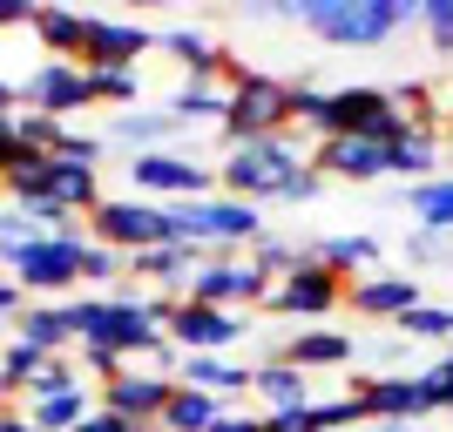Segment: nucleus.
I'll return each instance as SVG.
<instances>
[{
	"mask_svg": "<svg viewBox=\"0 0 453 432\" xmlns=\"http://www.w3.org/2000/svg\"><path fill=\"white\" fill-rule=\"evenodd\" d=\"M217 189L237 203H311L325 189V176L311 170V142L298 129L291 135H257V142H230V155L217 163Z\"/></svg>",
	"mask_w": 453,
	"mask_h": 432,
	"instance_id": "f257e3e1",
	"label": "nucleus"
},
{
	"mask_svg": "<svg viewBox=\"0 0 453 432\" xmlns=\"http://www.w3.org/2000/svg\"><path fill=\"white\" fill-rule=\"evenodd\" d=\"M291 20L325 48H386L419 20V0H291Z\"/></svg>",
	"mask_w": 453,
	"mask_h": 432,
	"instance_id": "f03ea898",
	"label": "nucleus"
},
{
	"mask_svg": "<svg viewBox=\"0 0 453 432\" xmlns=\"http://www.w3.org/2000/svg\"><path fill=\"white\" fill-rule=\"evenodd\" d=\"M230 122L224 142H257V135H291L298 122V81L291 75H265V68H244L230 61Z\"/></svg>",
	"mask_w": 453,
	"mask_h": 432,
	"instance_id": "7ed1b4c3",
	"label": "nucleus"
},
{
	"mask_svg": "<svg viewBox=\"0 0 453 432\" xmlns=\"http://www.w3.org/2000/svg\"><path fill=\"white\" fill-rule=\"evenodd\" d=\"M122 176H129V196H150V203H203V196H217V163H203L189 149L122 155Z\"/></svg>",
	"mask_w": 453,
	"mask_h": 432,
	"instance_id": "20e7f679",
	"label": "nucleus"
},
{
	"mask_svg": "<svg viewBox=\"0 0 453 432\" xmlns=\"http://www.w3.org/2000/svg\"><path fill=\"white\" fill-rule=\"evenodd\" d=\"M332 311H345V277L325 270V263H311V257H304L291 277H278L265 291V304H257V318H278V324H291V331L332 318Z\"/></svg>",
	"mask_w": 453,
	"mask_h": 432,
	"instance_id": "39448f33",
	"label": "nucleus"
},
{
	"mask_svg": "<svg viewBox=\"0 0 453 432\" xmlns=\"http://www.w3.org/2000/svg\"><path fill=\"white\" fill-rule=\"evenodd\" d=\"M0 263L20 291L35 298H75L81 291V244H55V237H35V244H0Z\"/></svg>",
	"mask_w": 453,
	"mask_h": 432,
	"instance_id": "423d86ee",
	"label": "nucleus"
},
{
	"mask_svg": "<svg viewBox=\"0 0 453 432\" xmlns=\"http://www.w3.org/2000/svg\"><path fill=\"white\" fill-rule=\"evenodd\" d=\"M88 244H109L122 257H150L170 244V216L150 196H102V209L88 216Z\"/></svg>",
	"mask_w": 453,
	"mask_h": 432,
	"instance_id": "0eeeda50",
	"label": "nucleus"
},
{
	"mask_svg": "<svg viewBox=\"0 0 453 432\" xmlns=\"http://www.w3.org/2000/svg\"><path fill=\"white\" fill-rule=\"evenodd\" d=\"M163 338L176 345L183 358H230L237 345L250 338V324L237 318V311H217V304H170V318H163Z\"/></svg>",
	"mask_w": 453,
	"mask_h": 432,
	"instance_id": "6e6552de",
	"label": "nucleus"
},
{
	"mask_svg": "<svg viewBox=\"0 0 453 432\" xmlns=\"http://www.w3.org/2000/svg\"><path fill=\"white\" fill-rule=\"evenodd\" d=\"M265 291H271V277L250 263V250L244 257H210L203 270H196V284H189L196 304H217V311H237V318H250V311L265 304Z\"/></svg>",
	"mask_w": 453,
	"mask_h": 432,
	"instance_id": "1a4fd4ad",
	"label": "nucleus"
},
{
	"mask_svg": "<svg viewBox=\"0 0 453 432\" xmlns=\"http://www.w3.org/2000/svg\"><path fill=\"white\" fill-rule=\"evenodd\" d=\"M14 95H20V109L55 115V122H68L75 109H95L88 102V68H81V61H35V68L14 81Z\"/></svg>",
	"mask_w": 453,
	"mask_h": 432,
	"instance_id": "9d476101",
	"label": "nucleus"
},
{
	"mask_svg": "<svg viewBox=\"0 0 453 432\" xmlns=\"http://www.w3.org/2000/svg\"><path fill=\"white\" fill-rule=\"evenodd\" d=\"M278 358H284V365H298L304 378L352 372V365H359V338H352L345 324H298V331H284Z\"/></svg>",
	"mask_w": 453,
	"mask_h": 432,
	"instance_id": "9b49d317",
	"label": "nucleus"
},
{
	"mask_svg": "<svg viewBox=\"0 0 453 432\" xmlns=\"http://www.w3.org/2000/svg\"><path fill=\"white\" fill-rule=\"evenodd\" d=\"M413 304H426V284H419L413 270H372V277L345 284V311H359L365 324H386V331H393Z\"/></svg>",
	"mask_w": 453,
	"mask_h": 432,
	"instance_id": "f8f14e48",
	"label": "nucleus"
},
{
	"mask_svg": "<svg viewBox=\"0 0 453 432\" xmlns=\"http://www.w3.org/2000/svg\"><path fill=\"white\" fill-rule=\"evenodd\" d=\"M150 48H156V27H142V20L88 14V27H81V68H135Z\"/></svg>",
	"mask_w": 453,
	"mask_h": 432,
	"instance_id": "ddd939ff",
	"label": "nucleus"
},
{
	"mask_svg": "<svg viewBox=\"0 0 453 432\" xmlns=\"http://www.w3.org/2000/svg\"><path fill=\"white\" fill-rule=\"evenodd\" d=\"M359 413L365 426L372 419H393V426H419V419H440L419 372H393V378H359Z\"/></svg>",
	"mask_w": 453,
	"mask_h": 432,
	"instance_id": "4468645a",
	"label": "nucleus"
},
{
	"mask_svg": "<svg viewBox=\"0 0 453 432\" xmlns=\"http://www.w3.org/2000/svg\"><path fill=\"white\" fill-rule=\"evenodd\" d=\"M163 109H170V122L176 129H217L224 135V122H230V75H210V81H176L170 88V102H163Z\"/></svg>",
	"mask_w": 453,
	"mask_h": 432,
	"instance_id": "2eb2a0df",
	"label": "nucleus"
},
{
	"mask_svg": "<svg viewBox=\"0 0 453 432\" xmlns=\"http://www.w3.org/2000/svg\"><path fill=\"white\" fill-rule=\"evenodd\" d=\"M311 170L332 176V183H379L386 176V142H372V135H332V142L311 149Z\"/></svg>",
	"mask_w": 453,
	"mask_h": 432,
	"instance_id": "dca6fc26",
	"label": "nucleus"
},
{
	"mask_svg": "<svg viewBox=\"0 0 453 432\" xmlns=\"http://www.w3.org/2000/svg\"><path fill=\"white\" fill-rule=\"evenodd\" d=\"M304 257L325 263V270H339L345 284L372 277V270H386V244L379 237H365V230H345V237H311L304 244Z\"/></svg>",
	"mask_w": 453,
	"mask_h": 432,
	"instance_id": "f3484780",
	"label": "nucleus"
},
{
	"mask_svg": "<svg viewBox=\"0 0 453 432\" xmlns=\"http://www.w3.org/2000/svg\"><path fill=\"white\" fill-rule=\"evenodd\" d=\"M183 142V129L170 122V109H122L109 122V149L122 155H156V149H176Z\"/></svg>",
	"mask_w": 453,
	"mask_h": 432,
	"instance_id": "a211bd4d",
	"label": "nucleus"
},
{
	"mask_svg": "<svg viewBox=\"0 0 453 432\" xmlns=\"http://www.w3.org/2000/svg\"><path fill=\"white\" fill-rule=\"evenodd\" d=\"M250 398H257V413H265V419H278V413H304V405H311V378H304L298 365H284V358H257Z\"/></svg>",
	"mask_w": 453,
	"mask_h": 432,
	"instance_id": "6ab92c4d",
	"label": "nucleus"
},
{
	"mask_svg": "<svg viewBox=\"0 0 453 432\" xmlns=\"http://www.w3.org/2000/svg\"><path fill=\"white\" fill-rule=\"evenodd\" d=\"M41 203L75 209V216H95V209H102V170L68 163V155H48V189H41Z\"/></svg>",
	"mask_w": 453,
	"mask_h": 432,
	"instance_id": "aec40b11",
	"label": "nucleus"
},
{
	"mask_svg": "<svg viewBox=\"0 0 453 432\" xmlns=\"http://www.w3.org/2000/svg\"><path fill=\"white\" fill-rule=\"evenodd\" d=\"M156 48H163V55H170L189 81H210V75H224V68H230V48H217L203 27H163V34H156Z\"/></svg>",
	"mask_w": 453,
	"mask_h": 432,
	"instance_id": "412c9836",
	"label": "nucleus"
},
{
	"mask_svg": "<svg viewBox=\"0 0 453 432\" xmlns=\"http://www.w3.org/2000/svg\"><path fill=\"white\" fill-rule=\"evenodd\" d=\"M250 378H257V365H237V358H183L176 385H196V392H210L217 405H237V398L250 392Z\"/></svg>",
	"mask_w": 453,
	"mask_h": 432,
	"instance_id": "4be33fe9",
	"label": "nucleus"
},
{
	"mask_svg": "<svg viewBox=\"0 0 453 432\" xmlns=\"http://www.w3.org/2000/svg\"><path fill=\"white\" fill-rule=\"evenodd\" d=\"M176 385H163V378H115V385H102V413H122L135 419V426H156L163 419V405H170Z\"/></svg>",
	"mask_w": 453,
	"mask_h": 432,
	"instance_id": "5701e85b",
	"label": "nucleus"
},
{
	"mask_svg": "<svg viewBox=\"0 0 453 432\" xmlns=\"http://www.w3.org/2000/svg\"><path fill=\"white\" fill-rule=\"evenodd\" d=\"M386 176H399L406 189L447 176V142H440V135H399L393 149H386Z\"/></svg>",
	"mask_w": 453,
	"mask_h": 432,
	"instance_id": "b1692460",
	"label": "nucleus"
},
{
	"mask_svg": "<svg viewBox=\"0 0 453 432\" xmlns=\"http://www.w3.org/2000/svg\"><path fill=\"white\" fill-rule=\"evenodd\" d=\"M14 338H27L48 358H75V324H68L61 304H27V311L14 318Z\"/></svg>",
	"mask_w": 453,
	"mask_h": 432,
	"instance_id": "393cba45",
	"label": "nucleus"
},
{
	"mask_svg": "<svg viewBox=\"0 0 453 432\" xmlns=\"http://www.w3.org/2000/svg\"><path fill=\"white\" fill-rule=\"evenodd\" d=\"M81 27H88L81 7H41V14H35L41 55H48V61H81Z\"/></svg>",
	"mask_w": 453,
	"mask_h": 432,
	"instance_id": "a878e982",
	"label": "nucleus"
},
{
	"mask_svg": "<svg viewBox=\"0 0 453 432\" xmlns=\"http://www.w3.org/2000/svg\"><path fill=\"white\" fill-rule=\"evenodd\" d=\"M95 405H102V392H88V385L55 392V398H27V426H41V432H75Z\"/></svg>",
	"mask_w": 453,
	"mask_h": 432,
	"instance_id": "bb28decb",
	"label": "nucleus"
},
{
	"mask_svg": "<svg viewBox=\"0 0 453 432\" xmlns=\"http://www.w3.org/2000/svg\"><path fill=\"white\" fill-rule=\"evenodd\" d=\"M406 216L413 230H434V237H453V176H434V183L406 189Z\"/></svg>",
	"mask_w": 453,
	"mask_h": 432,
	"instance_id": "cd10ccee",
	"label": "nucleus"
},
{
	"mask_svg": "<svg viewBox=\"0 0 453 432\" xmlns=\"http://www.w3.org/2000/svg\"><path fill=\"white\" fill-rule=\"evenodd\" d=\"M224 419V405L210 392H196V385H176L170 392V405H163V419H156V432H210Z\"/></svg>",
	"mask_w": 453,
	"mask_h": 432,
	"instance_id": "c85d7f7f",
	"label": "nucleus"
},
{
	"mask_svg": "<svg viewBox=\"0 0 453 432\" xmlns=\"http://www.w3.org/2000/svg\"><path fill=\"white\" fill-rule=\"evenodd\" d=\"M88 102L95 109H142V75L135 68H88Z\"/></svg>",
	"mask_w": 453,
	"mask_h": 432,
	"instance_id": "c756f323",
	"label": "nucleus"
},
{
	"mask_svg": "<svg viewBox=\"0 0 453 432\" xmlns=\"http://www.w3.org/2000/svg\"><path fill=\"white\" fill-rule=\"evenodd\" d=\"M406 345H426V338H440V345H453V304H413L406 318L393 324Z\"/></svg>",
	"mask_w": 453,
	"mask_h": 432,
	"instance_id": "7c9ffc66",
	"label": "nucleus"
},
{
	"mask_svg": "<svg viewBox=\"0 0 453 432\" xmlns=\"http://www.w3.org/2000/svg\"><path fill=\"white\" fill-rule=\"evenodd\" d=\"M81 284H102V298H109L115 284H129V257L109 244H81Z\"/></svg>",
	"mask_w": 453,
	"mask_h": 432,
	"instance_id": "2f4dec72",
	"label": "nucleus"
},
{
	"mask_svg": "<svg viewBox=\"0 0 453 432\" xmlns=\"http://www.w3.org/2000/svg\"><path fill=\"white\" fill-rule=\"evenodd\" d=\"M41 365H48V352H35L27 338H7V345H0V378H7L14 392H27V385H35Z\"/></svg>",
	"mask_w": 453,
	"mask_h": 432,
	"instance_id": "473e14b6",
	"label": "nucleus"
},
{
	"mask_svg": "<svg viewBox=\"0 0 453 432\" xmlns=\"http://www.w3.org/2000/svg\"><path fill=\"white\" fill-rule=\"evenodd\" d=\"M419 27L434 41V55L453 61V0H419Z\"/></svg>",
	"mask_w": 453,
	"mask_h": 432,
	"instance_id": "72a5a7b5",
	"label": "nucleus"
},
{
	"mask_svg": "<svg viewBox=\"0 0 453 432\" xmlns=\"http://www.w3.org/2000/svg\"><path fill=\"white\" fill-rule=\"evenodd\" d=\"M419 385H426V398H434V413L453 419V352L440 358V365H426V372H419Z\"/></svg>",
	"mask_w": 453,
	"mask_h": 432,
	"instance_id": "f704fd0d",
	"label": "nucleus"
},
{
	"mask_svg": "<svg viewBox=\"0 0 453 432\" xmlns=\"http://www.w3.org/2000/svg\"><path fill=\"white\" fill-rule=\"evenodd\" d=\"M75 432H156V426H135V419H122V413H102V405H95V413L81 419Z\"/></svg>",
	"mask_w": 453,
	"mask_h": 432,
	"instance_id": "c9c22d12",
	"label": "nucleus"
},
{
	"mask_svg": "<svg viewBox=\"0 0 453 432\" xmlns=\"http://www.w3.org/2000/svg\"><path fill=\"white\" fill-rule=\"evenodd\" d=\"M35 14H41V0H0V34H7V27H27V34H35Z\"/></svg>",
	"mask_w": 453,
	"mask_h": 432,
	"instance_id": "e433bc0d",
	"label": "nucleus"
},
{
	"mask_svg": "<svg viewBox=\"0 0 453 432\" xmlns=\"http://www.w3.org/2000/svg\"><path fill=\"white\" fill-rule=\"evenodd\" d=\"M20 155H27V149H20V135H14V115H7V122H0V183H7V176L20 170Z\"/></svg>",
	"mask_w": 453,
	"mask_h": 432,
	"instance_id": "4c0bfd02",
	"label": "nucleus"
},
{
	"mask_svg": "<svg viewBox=\"0 0 453 432\" xmlns=\"http://www.w3.org/2000/svg\"><path fill=\"white\" fill-rule=\"evenodd\" d=\"M210 432H271V426H265V413H244V405H224V419H217Z\"/></svg>",
	"mask_w": 453,
	"mask_h": 432,
	"instance_id": "58836bf2",
	"label": "nucleus"
},
{
	"mask_svg": "<svg viewBox=\"0 0 453 432\" xmlns=\"http://www.w3.org/2000/svg\"><path fill=\"white\" fill-rule=\"evenodd\" d=\"M20 311H27V291H20L14 277H0V324H14Z\"/></svg>",
	"mask_w": 453,
	"mask_h": 432,
	"instance_id": "ea45409f",
	"label": "nucleus"
},
{
	"mask_svg": "<svg viewBox=\"0 0 453 432\" xmlns=\"http://www.w3.org/2000/svg\"><path fill=\"white\" fill-rule=\"evenodd\" d=\"M0 432H41V426H27V413H7V419H0Z\"/></svg>",
	"mask_w": 453,
	"mask_h": 432,
	"instance_id": "a19ab883",
	"label": "nucleus"
},
{
	"mask_svg": "<svg viewBox=\"0 0 453 432\" xmlns=\"http://www.w3.org/2000/svg\"><path fill=\"white\" fill-rule=\"evenodd\" d=\"M14 398H20V392H14V385H7V378H0V419L14 413Z\"/></svg>",
	"mask_w": 453,
	"mask_h": 432,
	"instance_id": "79ce46f5",
	"label": "nucleus"
},
{
	"mask_svg": "<svg viewBox=\"0 0 453 432\" xmlns=\"http://www.w3.org/2000/svg\"><path fill=\"white\" fill-rule=\"evenodd\" d=\"M359 432H419V426H393V419H372V426H359Z\"/></svg>",
	"mask_w": 453,
	"mask_h": 432,
	"instance_id": "37998d69",
	"label": "nucleus"
},
{
	"mask_svg": "<svg viewBox=\"0 0 453 432\" xmlns=\"http://www.w3.org/2000/svg\"><path fill=\"white\" fill-rule=\"evenodd\" d=\"M7 338H14V324H0V345H7Z\"/></svg>",
	"mask_w": 453,
	"mask_h": 432,
	"instance_id": "c03bdc74",
	"label": "nucleus"
}]
</instances>
